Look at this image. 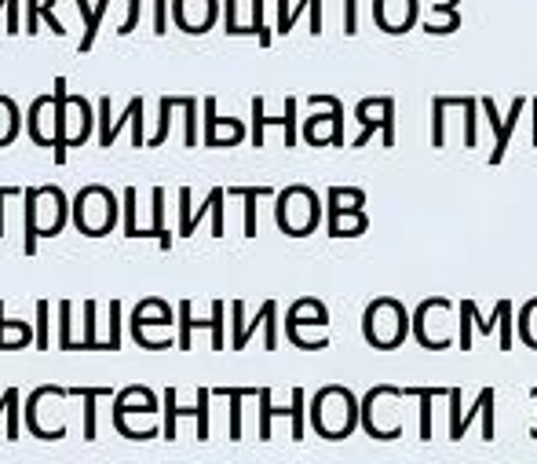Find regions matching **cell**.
<instances>
[{
    "label": "cell",
    "instance_id": "9c48e42d",
    "mask_svg": "<svg viewBox=\"0 0 537 464\" xmlns=\"http://www.w3.org/2000/svg\"><path fill=\"white\" fill-rule=\"evenodd\" d=\"M117 209H121V201H117L110 190L99 187V183H88V187L77 190V198H74L77 231L88 234V238H103L106 231H114Z\"/></svg>",
    "mask_w": 537,
    "mask_h": 464
},
{
    "label": "cell",
    "instance_id": "c3c4849f",
    "mask_svg": "<svg viewBox=\"0 0 537 464\" xmlns=\"http://www.w3.org/2000/svg\"><path fill=\"white\" fill-rule=\"evenodd\" d=\"M209 399H212V388H198V443H209Z\"/></svg>",
    "mask_w": 537,
    "mask_h": 464
},
{
    "label": "cell",
    "instance_id": "bcb514c9",
    "mask_svg": "<svg viewBox=\"0 0 537 464\" xmlns=\"http://www.w3.org/2000/svg\"><path fill=\"white\" fill-rule=\"evenodd\" d=\"M136 187H128L125 194H121V209H125V238H139L143 234V227L136 223Z\"/></svg>",
    "mask_w": 537,
    "mask_h": 464
},
{
    "label": "cell",
    "instance_id": "83f0119b",
    "mask_svg": "<svg viewBox=\"0 0 537 464\" xmlns=\"http://www.w3.org/2000/svg\"><path fill=\"white\" fill-rule=\"evenodd\" d=\"M212 395L231 402V428H227V435H231V443H242V399H249V395L256 399L260 388H212Z\"/></svg>",
    "mask_w": 537,
    "mask_h": 464
},
{
    "label": "cell",
    "instance_id": "836d02e7",
    "mask_svg": "<svg viewBox=\"0 0 537 464\" xmlns=\"http://www.w3.org/2000/svg\"><path fill=\"white\" fill-rule=\"evenodd\" d=\"M516 337L523 340L530 351H537V296L516 311Z\"/></svg>",
    "mask_w": 537,
    "mask_h": 464
},
{
    "label": "cell",
    "instance_id": "7bdbcfd3",
    "mask_svg": "<svg viewBox=\"0 0 537 464\" xmlns=\"http://www.w3.org/2000/svg\"><path fill=\"white\" fill-rule=\"evenodd\" d=\"M223 315H227V304L216 300V304H212L209 322H194V329H209L212 333V351H223Z\"/></svg>",
    "mask_w": 537,
    "mask_h": 464
},
{
    "label": "cell",
    "instance_id": "ba28073f",
    "mask_svg": "<svg viewBox=\"0 0 537 464\" xmlns=\"http://www.w3.org/2000/svg\"><path fill=\"white\" fill-rule=\"evenodd\" d=\"M52 99H55V110H59V121H63V150L55 154V165H63L66 150L81 147V143L92 136V121H95V117H92V103H88L85 95H70V92H66V77H55Z\"/></svg>",
    "mask_w": 537,
    "mask_h": 464
},
{
    "label": "cell",
    "instance_id": "74e56055",
    "mask_svg": "<svg viewBox=\"0 0 537 464\" xmlns=\"http://www.w3.org/2000/svg\"><path fill=\"white\" fill-rule=\"evenodd\" d=\"M143 238H158V245L165 253L172 249V234L165 231V190L161 187H154V227L143 231Z\"/></svg>",
    "mask_w": 537,
    "mask_h": 464
},
{
    "label": "cell",
    "instance_id": "6da1fadb",
    "mask_svg": "<svg viewBox=\"0 0 537 464\" xmlns=\"http://www.w3.org/2000/svg\"><path fill=\"white\" fill-rule=\"evenodd\" d=\"M307 421L322 439L344 443L355 428H362V399L344 384H326L307 402Z\"/></svg>",
    "mask_w": 537,
    "mask_h": 464
},
{
    "label": "cell",
    "instance_id": "db71d44e",
    "mask_svg": "<svg viewBox=\"0 0 537 464\" xmlns=\"http://www.w3.org/2000/svg\"><path fill=\"white\" fill-rule=\"evenodd\" d=\"M154 33H169V0H154Z\"/></svg>",
    "mask_w": 537,
    "mask_h": 464
},
{
    "label": "cell",
    "instance_id": "f1b7e54d",
    "mask_svg": "<svg viewBox=\"0 0 537 464\" xmlns=\"http://www.w3.org/2000/svg\"><path fill=\"white\" fill-rule=\"evenodd\" d=\"M326 205H329V216H333V212H366V190L362 187H329Z\"/></svg>",
    "mask_w": 537,
    "mask_h": 464
},
{
    "label": "cell",
    "instance_id": "e0dca14e",
    "mask_svg": "<svg viewBox=\"0 0 537 464\" xmlns=\"http://www.w3.org/2000/svg\"><path fill=\"white\" fill-rule=\"evenodd\" d=\"M479 103H483L486 121H490V128H494V154H490V165H501V161H505L508 143H512V132H516L519 117H523V110L530 106V99H523V95H519L516 103H512V110H508V117L497 114L494 99H479Z\"/></svg>",
    "mask_w": 537,
    "mask_h": 464
},
{
    "label": "cell",
    "instance_id": "ee69618b",
    "mask_svg": "<svg viewBox=\"0 0 537 464\" xmlns=\"http://www.w3.org/2000/svg\"><path fill=\"white\" fill-rule=\"evenodd\" d=\"M70 315H74V304L63 300V304H59V351H77L74 322H70Z\"/></svg>",
    "mask_w": 537,
    "mask_h": 464
},
{
    "label": "cell",
    "instance_id": "d6986e66",
    "mask_svg": "<svg viewBox=\"0 0 537 464\" xmlns=\"http://www.w3.org/2000/svg\"><path fill=\"white\" fill-rule=\"evenodd\" d=\"M201 110H205V147H212V150L238 147V143L249 136L238 117H220V114H216V99H205V103H201Z\"/></svg>",
    "mask_w": 537,
    "mask_h": 464
},
{
    "label": "cell",
    "instance_id": "277c9868",
    "mask_svg": "<svg viewBox=\"0 0 537 464\" xmlns=\"http://www.w3.org/2000/svg\"><path fill=\"white\" fill-rule=\"evenodd\" d=\"M413 333V315L395 300V296H380L362 311V337L377 351H395L406 344Z\"/></svg>",
    "mask_w": 537,
    "mask_h": 464
},
{
    "label": "cell",
    "instance_id": "94428289",
    "mask_svg": "<svg viewBox=\"0 0 537 464\" xmlns=\"http://www.w3.org/2000/svg\"><path fill=\"white\" fill-rule=\"evenodd\" d=\"M26 190H19V187H0V238H4V201L8 198H22Z\"/></svg>",
    "mask_w": 537,
    "mask_h": 464
},
{
    "label": "cell",
    "instance_id": "b9f144b4",
    "mask_svg": "<svg viewBox=\"0 0 537 464\" xmlns=\"http://www.w3.org/2000/svg\"><path fill=\"white\" fill-rule=\"evenodd\" d=\"M446 99L443 95H435L432 99V147L435 150H443L446 147Z\"/></svg>",
    "mask_w": 537,
    "mask_h": 464
},
{
    "label": "cell",
    "instance_id": "e575fe53",
    "mask_svg": "<svg viewBox=\"0 0 537 464\" xmlns=\"http://www.w3.org/2000/svg\"><path fill=\"white\" fill-rule=\"evenodd\" d=\"M19 388H8L4 395H0V417H8V439L11 443H19V435H22V413H19Z\"/></svg>",
    "mask_w": 537,
    "mask_h": 464
},
{
    "label": "cell",
    "instance_id": "4fadbf2b",
    "mask_svg": "<svg viewBox=\"0 0 537 464\" xmlns=\"http://www.w3.org/2000/svg\"><path fill=\"white\" fill-rule=\"evenodd\" d=\"M231 315H234V337H231L234 351H242L256 329H264V348L267 351L278 348V304H274V300H267V304L260 307V315H256L253 322H245L242 300H234V304H231Z\"/></svg>",
    "mask_w": 537,
    "mask_h": 464
},
{
    "label": "cell",
    "instance_id": "cb8c5ba5",
    "mask_svg": "<svg viewBox=\"0 0 537 464\" xmlns=\"http://www.w3.org/2000/svg\"><path fill=\"white\" fill-rule=\"evenodd\" d=\"M450 388H428V384H413L406 388V399H417V424H421V443L432 439V402L446 399Z\"/></svg>",
    "mask_w": 537,
    "mask_h": 464
},
{
    "label": "cell",
    "instance_id": "9f6ffc18",
    "mask_svg": "<svg viewBox=\"0 0 537 464\" xmlns=\"http://www.w3.org/2000/svg\"><path fill=\"white\" fill-rule=\"evenodd\" d=\"M190 187H179V234L187 231V223H190Z\"/></svg>",
    "mask_w": 537,
    "mask_h": 464
},
{
    "label": "cell",
    "instance_id": "680465c9",
    "mask_svg": "<svg viewBox=\"0 0 537 464\" xmlns=\"http://www.w3.org/2000/svg\"><path fill=\"white\" fill-rule=\"evenodd\" d=\"M227 33L242 37V22H238V0H227Z\"/></svg>",
    "mask_w": 537,
    "mask_h": 464
},
{
    "label": "cell",
    "instance_id": "ffe728a7",
    "mask_svg": "<svg viewBox=\"0 0 537 464\" xmlns=\"http://www.w3.org/2000/svg\"><path fill=\"white\" fill-rule=\"evenodd\" d=\"M421 15L417 0H373V19L384 33L399 37V33L413 30V22Z\"/></svg>",
    "mask_w": 537,
    "mask_h": 464
},
{
    "label": "cell",
    "instance_id": "f35d334b",
    "mask_svg": "<svg viewBox=\"0 0 537 464\" xmlns=\"http://www.w3.org/2000/svg\"><path fill=\"white\" fill-rule=\"evenodd\" d=\"M15 136H19V106L8 95H0V147H8Z\"/></svg>",
    "mask_w": 537,
    "mask_h": 464
},
{
    "label": "cell",
    "instance_id": "ac0fdd59",
    "mask_svg": "<svg viewBox=\"0 0 537 464\" xmlns=\"http://www.w3.org/2000/svg\"><path fill=\"white\" fill-rule=\"evenodd\" d=\"M267 125L282 128V132H285V147H289V150L300 143V125H296V99H293V95L285 99V114L282 117H267L264 114V99L256 95V99H253V132H249V139H253L256 150L264 147V128Z\"/></svg>",
    "mask_w": 537,
    "mask_h": 464
},
{
    "label": "cell",
    "instance_id": "11a10c76",
    "mask_svg": "<svg viewBox=\"0 0 537 464\" xmlns=\"http://www.w3.org/2000/svg\"><path fill=\"white\" fill-rule=\"evenodd\" d=\"M344 33L348 37L358 33V0H344Z\"/></svg>",
    "mask_w": 537,
    "mask_h": 464
},
{
    "label": "cell",
    "instance_id": "5b68a950",
    "mask_svg": "<svg viewBox=\"0 0 537 464\" xmlns=\"http://www.w3.org/2000/svg\"><path fill=\"white\" fill-rule=\"evenodd\" d=\"M406 399V388L399 384H377L362 395V432L377 443H395L402 439L399 402Z\"/></svg>",
    "mask_w": 537,
    "mask_h": 464
},
{
    "label": "cell",
    "instance_id": "2e32d148",
    "mask_svg": "<svg viewBox=\"0 0 537 464\" xmlns=\"http://www.w3.org/2000/svg\"><path fill=\"white\" fill-rule=\"evenodd\" d=\"M457 311H461V337H457L461 351H472V333H494V326H501L508 315H516L512 300H497L494 315L483 318V315H479V307H475V300H468V296L457 304Z\"/></svg>",
    "mask_w": 537,
    "mask_h": 464
},
{
    "label": "cell",
    "instance_id": "7a4b0ae2",
    "mask_svg": "<svg viewBox=\"0 0 537 464\" xmlns=\"http://www.w3.org/2000/svg\"><path fill=\"white\" fill-rule=\"evenodd\" d=\"M26 212V234H22V253H37V238H55L66 227V216H74V205L66 201L59 187H30L22 194Z\"/></svg>",
    "mask_w": 537,
    "mask_h": 464
},
{
    "label": "cell",
    "instance_id": "f907efd6",
    "mask_svg": "<svg viewBox=\"0 0 537 464\" xmlns=\"http://www.w3.org/2000/svg\"><path fill=\"white\" fill-rule=\"evenodd\" d=\"M179 315V351H190L194 344H190V333H194V318H190V300H183V304L176 307Z\"/></svg>",
    "mask_w": 537,
    "mask_h": 464
},
{
    "label": "cell",
    "instance_id": "ab89813d",
    "mask_svg": "<svg viewBox=\"0 0 537 464\" xmlns=\"http://www.w3.org/2000/svg\"><path fill=\"white\" fill-rule=\"evenodd\" d=\"M223 198H227V190H223V187H212V190H209V198H205V205H198V212H190L187 231L179 234V238H190V234L198 231V223L205 220V216H212V212H216V205H220Z\"/></svg>",
    "mask_w": 537,
    "mask_h": 464
},
{
    "label": "cell",
    "instance_id": "4316f807",
    "mask_svg": "<svg viewBox=\"0 0 537 464\" xmlns=\"http://www.w3.org/2000/svg\"><path fill=\"white\" fill-rule=\"evenodd\" d=\"M227 198L245 201V238H256V201L278 198L271 187H227Z\"/></svg>",
    "mask_w": 537,
    "mask_h": 464
},
{
    "label": "cell",
    "instance_id": "484cf974",
    "mask_svg": "<svg viewBox=\"0 0 537 464\" xmlns=\"http://www.w3.org/2000/svg\"><path fill=\"white\" fill-rule=\"evenodd\" d=\"M311 15V37H318V33H322V0H300V4H289V11H278V33H289L296 26V19H300V15Z\"/></svg>",
    "mask_w": 537,
    "mask_h": 464
},
{
    "label": "cell",
    "instance_id": "f5cc1de1",
    "mask_svg": "<svg viewBox=\"0 0 537 464\" xmlns=\"http://www.w3.org/2000/svg\"><path fill=\"white\" fill-rule=\"evenodd\" d=\"M253 33H256V41L264 44H271V30L264 26V0H253Z\"/></svg>",
    "mask_w": 537,
    "mask_h": 464
},
{
    "label": "cell",
    "instance_id": "6f0895ef",
    "mask_svg": "<svg viewBox=\"0 0 537 464\" xmlns=\"http://www.w3.org/2000/svg\"><path fill=\"white\" fill-rule=\"evenodd\" d=\"M139 8H143V0H128V19L121 22V37H128V33L136 30V22H139Z\"/></svg>",
    "mask_w": 537,
    "mask_h": 464
},
{
    "label": "cell",
    "instance_id": "6125c7cd",
    "mask_svg": "<svg viewBox=\"0 0 537 464\" xmlns=\"http://www.w3.org/2000/svg\"><path fill=\"white\" fill-rule=\"evenodd\" d=\"M530 402H534V421H530V439H537V388H530Z\"/></svg>",
    "mask_w": 537,
    "mask_h": 464
},
{
    "label": "cell",
    "instance_id": "681fc988",
    "mask_svg": "<svg viewBox=\"0 0 537 464\" xmlns=\"http://www.w3.org/2000/svg\"><path fill=\"white\" fill-rule=\"evenodd\" d=\"M172 110H176V106H172V95H165V99H161L158 132H154V139H150L147 147H161V143H165V139H169V128H172Z\"/></svg>",
    "mask_w": 537,
    "mask_h": 464
},
{
    "label": "cell",
    "instance_id": "f546056e",
    "mask_svg": "<svg viewBox=\"0 0 537 464\" xmlns=\"http://www.w3.org/2000/svg\"><path fill=\"white\" fill-rule=\"evenodd\" d=\"M369 231L366 212H333L329 216V238H358Z\"/></svg>",
    "mask_w": 537,
    "mask_h": 464
},
{
    "label": "cell",
    "instance_id": "7c38bea8",
    "mask_svg": "<svg viewBox=\"0 0 537 464\" xmlns=\"http://www.w3.org/2000/svg\"><path fill=\"white\" fill-rule=\"evenodd\" d=\"M355 117H358V136L351 139V147H366L369 139L380 132V147L391 150L395 147V99L391 95H369L362 103L355 106Z\"/></svg>",
    "mask_w": 537,
    "mask_h": 464
},
{
    "label": "cell",
    "instance_id": "d590c367",
    "mask_svg": "<svg viewBox=\"0 0 537 464\" xmlns=\"http://www.w3.org/2000/svg\"><path fill=\"white\" fill-rule=\"evenodd\" d=\"M461 110H464V147L475 150L479 147V117L483 114V103L475 95H461Z\"/></svg>",
    "mask_w": 537,
    "mask_h": 464
},
{
    "label": "cell",
    "instance_id": "603a6c76",
    "mask_svg": "<svg viewBox=\"0 0 537 464\" xmlns=\"http://www.w3.org/2000/svg\"><path fill=\"white\" fill-rule=\"evenodd\" d=\"M172 326L176 322H132V337H136L139 348L147 351L179 348V337H172Z\"/></svg>",
    "mask_w": 537,
    "mask_h": 464
},
{
    "label": "cell",
    "instance_id": "60d3db41",
    "mask_svg": "<svg viewBox=\"0 0 537 464\" xmlns=\"http://www.w3.org/2000/svg\"><path fill=\"white\" fill-rule=\"evenodd\" d=\"M172 103L187 114V147H198V99L194 95H172Z\"/></svg>",
    "mask_w": 537,
    "mask_h": 464
},
{
    "label": "cell",
    "instance_id": "5bb4252c",
    "mask_svg": "<svg viewBox=\"0 0 537 464\" xmlns=\"http://www.w3.org/2000/svg\"><path fill=\"white\" fill-rule=\"evenodd\" d=\"M274 417H289L293 421V443H304V428H307V395L304 388H293V402L289 410H278L271 402V388H260V439L271 443V421Z\"/></svg>",
    "mask_w": 537,
    "mask_h": 464
},
{
    "label": "cell",
    "instance_id": "4dcf8cb0",
    "mask_svg": "<svg viewBox=\"0 0 537 464\" xmlns=\"http://www.w3.org/2000/svg\"><path fill=\"white\" fill-rule=\"evenodd\" d=\"M77 11L85 15V37H81V52H92L95 33H99V22H103V15L110 11V0H95V8L88 4V0H77Z\"/></svg>",
    "mask_w": 537,
    "mask_h": 464
},
{
    "label": "cell",
    "instance_id": "30bf717a",
    "mask_svg": "<svg viewBox=\"0 0 537 464\" xmlns=\"http://www.w3.org/2000/svg\"><path fill=\"white\" fill-rule=\"evenodd\" d=\"M461 388H450V395H446V402H450V410H446V417H450V443H461L464 435H468V428H472L475 421L483 424V443H494L497 439V421H494V388H483L479 391V399H475L472 410H464L461 406Z\"/></svg>",
    "mask_w": 537,
    "mask_h": 464
},
{
    "label": "cell",
    "instance_id": "52a82bcc",
    "mask_svg": "<svg viewBox=\"0 0 537 464\" xmlns=\"http://www.w3.org/2000/svg\"><path fill=\"white\" fill-rule=\"evenodd\" d=\"M285 337L300 351H322L329 348V307L315 296L296 300L285 311Z\"/></svg>",
    "mask_w": 537,
    "mask_h": 464
},
{
    "label": "cell",
    "instance_id": "d6a6232c",
    "mask_svg": "<svg viewBox=\"0 0 537 464\" xmlns=\"http://www.w3.org/2000/svg\"><path fill=\"white\" fill-rule=\"evenodd\" d=\"M161 406H165V428H161V432H165V439H169V443L176 439V421L183 417V413L198 421V402H194V406H176V388H165V395H161Z\"/></svg>",
    "mask_w": 537,
    "mask_h": 464
},
{
    "label": "cell",
    "instance_id": "8992f818",
    "mask_svg": "<svg viewBox=\"0 0 537 464\" xmlns=\"http://www.w3.org/2000/svg\"><path fill=\"white\" fill-rule=\"evenodd\" d=\"M274 223H278L289 238L315 234L318 223H322V198H318L311 187H304V183H293V187L278 190V198H274Z\"/></svg>",
    "mask_w": 537,
    "mask_h": 464
},
{
    "label": "cell",
    "instance_id": "91938a15",
    "mask_svg": "<svg viewBox=\"0 0 537 464\" xmlns=\"http://www.w3.org/2000/svg\"><path fill=\"white\" fill-rule=\"evenodd\" d=\"M26 8H30V15H26V33L33 37V33H37V22H41L44 4H41V0H26Z\"/></svg>",
    "mask_w": 537,
    "mask_h": 464
},
{
    "label": "cell",
    "instance_id": "7dc6e473",
    "mask_svg": "<svg viewBox=\"0 0 537 464\" xmlns=\"http://www.w3.org/2000/svg\"><path fill=\"white\" fill-rule=\"evenodd\" d=\"M48 315H52V304H48V300H37V351H52V329H48Z\"/></svg>",
    "mask_w": 537,
    "mask_h": 464
},
{
    "label": "cell",
    "instance_id": "3957f363",
    "mask_svg": "<svg viewBox=\"0 0 537 464\" xmlns=\"http://www.w3.org/2000/svg\"><path fill=\"white\" fill-rule=\"evenodd\" d=\"M413 337L424 351H450L453 337H461V311L446 296H428L413 311Z\"/></svg>",
    "mask_w": 537,
    "mask_h": 464
},
{
    "label": "cell",
    "instance_id": "8fae6325",
    "mask_svg": "<svg viewBox=\"0 0 537 464\" xmlns=\"http://www.w3.org/2000/svg\"><path fill=\"white\" fill-rule=\"evenodd\" d=\"M311 117L304 121L307 147H344V103L337 95H311Z\"/></svg>",
    "mask_w": 537,
    "mask_h": 464
},
{
    "label": "cell",
    "instance_id": "9a60e30c",
    "mask_svg": "<svg viewBox=\"0 0 537 464\" xmlns=\"http://www.w3.org/2000/svg\"><path fill=\"white\" fill-rule=\"evenodd\" d=\"M26 128H30V136L37 139L41 147L52 150V158L63 150V121H59V110H55L52 95L33 99L30 114H26Z\"/></svg>",
    "mask_w": 537,
    "mask_h": 464
},
{
    "label": "cell",
    "instance_id": "44dd1931",
    "mask_svg": "<svg viewBox=\"0 0 537 464\" xmlns=\"http://www.w3.org/2000/svg\"><path fill=\"white\" fill-rule=\"evenodd\" d=\"M183 33H205L216 22V0H172Z\"/></svg>",
    "mask_w": 537,
    "mask_h": 464
},
{
    "label": "cell",
    "instance_id": "816d5d0a",
    "mask_svg": "<svg viewBox=\"0 0 537 464\" xmlns=\"http://www.w3.org/2000/svg\"><path fill=\"white\" fill-rule=\"evenodd\" d=\"M121 348V300H110V337H106V351Z\"/></svg>",
    "mask_w": 537,
    "mask_h": 464
},
{
    "label": "cell",
    "instance_id": "d4e9b609",
    "mask_svg": "<svg viewBox=\"0 0 537 464\" xmlns=\"http://www.w3.org/2000/svg\"><path fill=\"white\" fill-rule=\"evenodd\" d=\"M26 344H37V333H33L30 322H11L4 318V300H0V351H15L26 348Z\"/></svg>",
    "mask_w": 537,
    "mask_h": 464
},
{
    "label": "cell",
    "instance_id": "7402d4cb",
    "mask_svg": "<svg viewBox=\"0 0 537 464\" xmlns=\"http://www.w3.org/2000/svg\"><path fill=\"white\" fill-rule=\"evenodd\" d=\"M128 413H158V395L150 388H143V384H128L125 391H117L114 399V421H121V417H128Z\"/></svg>",
    "mask_w": 537,
    "mask_h": 464
},
{
    "label": "cell",
    "instance_id": "8d00e7d4",
    "mask_svg": "<svg viewBox=\"0 0 537 464\" xmlns=\"http://www.w3.org/2000/svg\"><path fill=\"white\" fill-rule=\"evenodd\" d=\"M132 322H176L172 315V307L158 296H147V300H139L136 311H132Z\"/></svg>",
    "mask_w": 537,
    "mask_h": 464
},
{
    "label": "cell",
    "instance_id": "f6af8a7d",
    "mask_svg": "<svg viewBox=\"0 0 537 464\" xmlns=\"http://www.w3.org/2000/svg\"><path fill=\"white\" fill-rule=\"evenodd\" d=\"M136 110H143V99H132V103H128V110H125V117H117V121H110L106 128H99V143H103V147H110V143L117 139V132H121L125 125H132Z\"/></svg>",
    "mask_w": 537,
    "mask_h": 464
},
{
    "label": "cell",
    "instance_id": "1f68e13d",
    "mask_svg": "<svg viewBox=\"0 0 537 464\" xmlns=\"http://www.w3.org/2000/svg\"><path fill=\"white\" fill-rule=\"evenodd\" d=\"M110 395H114L110 388H81V384H77V388H70V399L85 402V443H92V439H95V402L110 399Z\"/></svg>",
    "mask_w": 537,
    "mask_h": 464
}]
</instances>
